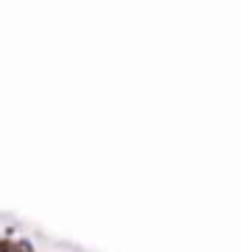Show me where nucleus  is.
Masks as SVG:
<instances>
[]
</instances>
